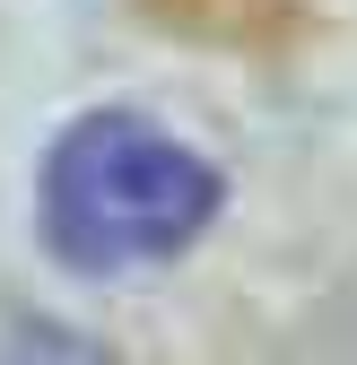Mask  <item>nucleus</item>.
<instances>
[{"label": "nucleus", "instance_id": "obj_1", "mask_svg": "<svg viewBox=\"0 0 357 365\" xmlns=\"http://www.w3.org/2000/svg\"><path fill=\"white\" fill-rule=\"evenodd\" d=\"M218 165L140 113H87L44 157V244L70 269L166 261L218 217Z\"/></svg>", "mask_w": 357, "mask_h": 365}, {"label": "nucleus", "instance_id": "obj_2", "mask_svg": "<svg viewBox=\"0 0 357 365\" xmlns=\"http://www.w3.org/2000/svg\"><path fill=\"white\" fill-rule=\"evenodd\" d=\"M0 365H105V348H87L61 322H18V331H0Z\"/></svg>", "mask_w": 357, "mask_h": 365}]
</instances>
